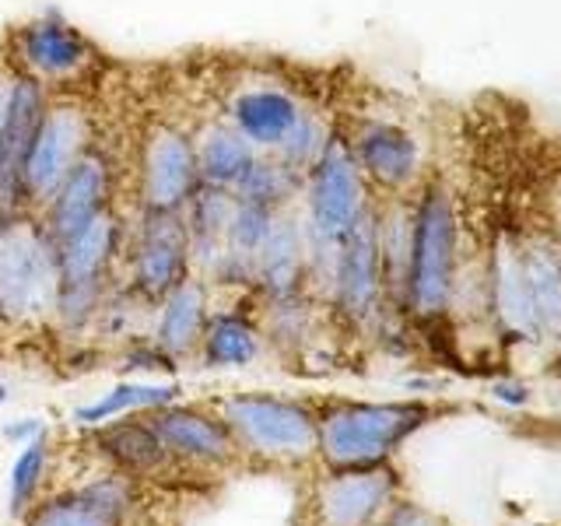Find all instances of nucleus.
<instances>
[{
	"mask_svg": "<svg viewBox=\"0 0 561 526\" xmlns=\"http://www.w3.org/2000/svg\"><path fill=\"white\" fill-rule=\"evenodd\" d=\"M302 116H306L302 102L280 84H242L239 92L228 99V110H225V119L232 123L260 155H274Z\"/></svg>",
	"mask_w": 561,
	"mask_h": 526,
	"instance_id": "obj_14",
	"label": "nucleus"
},
{
	"mask_svg": "<svg viewBox=\"0 0 561 526\" xmlns=\"http://www.w3.org/2000/svg\"><path fill=\"white\" fill-rule=\"evenodd\" d=\"M376 236H379V267H382V295L403 302V281H408L411 256V207L390 201L382 210L376 207Z\"/></svg>",
	"mask_w": 561,
	"mask_h": 526,
	"instance_id": "obj_27",
	"label": "nucleus"
},
{
	"mask_svg": "<svg viewBox=\"0 0 561 526\" xmlns=\"http://www.w3.org/2000/svg\"><path fill=\"white\" fill-rule=\"evenodd\" d=\"M382 526H446L438 516H432L428 508L411 505V502H397L386 508V523Z\"/></svg>",
	"mask_w": 561,
	"mask_h": 526,
	"instance_id": "obj_31",
	"label": "nucleus"
},
{
	"mask_svg": "<svg viewBox=\"0 0 561 526\" xmlns=\"http://www.w3.org/2000/svg\"><path fill=\"white\" fill-rule=\"evenodd\" d=\"M351 158H355L358 172L379 190L400 193L417 180L421 169V148L408 127L390 119H368L347 140Z\"/></svg>",
	"mask_w": 561,
	"mask_h": 526,
	"instance_id": "obj_12",
	"label": "nucleus"
},
{
	"mask_svg": "<svg viewBox=\"0 0 561 526\" xmlns=\"http://www.w3.org/2000/svg\"><path fill=\"white\" fill-rule=\"evenodd\" d=\"M302 183L306 175H298L295 169H288L277 155H256L253 165L245 169V175L236 183V197L260 204L280 215V210H291L295 197H302Z\"/></svg>",
	"mask_w": 561,
	"mask_h": 526,
	"instance_id": "obj_26",
	"label": "nucleus"
},
{
	"mask_svg": "<svg viewBox=\"0 0 561 526\" xmlns=\"http://www.w3.org/2000/svg\"><path fill=\"white\" fill-rule=\"evenodd\" d=\"M193 277L190 236L183 215H154L140 210V225L130 245V288L145 302L165 298L175 285Z\"/></svg>",
	"mask_w": 561,
	"mask_h": 526,
	"instance_id": "obj_7",
	"label": "nucleus"
},
{
	"mask_svg": "<svg viewBox=\"0 0 561 526\" xmlns=\"http://www.w3.org/2000/svg\"><path fill=\"white\" fill-rule=\"evenodd\" d=\"M302 197H306L302 232L309 253V277L330 288L333 267H337L341 256V242L347 239V232L362 218V210L368 207L365 175L358 172L344 137L330 134L323 155L306 172Z\"/></svg>",
	"mask_w": 561,
	"mask_h": 526,
	"instance_id": "obj_1",
	"label": "nucleus"
},
{
	"mask_svg": "<svg viewBox=\"0 0 561 526\" xmlns=\"http://www.w3.org/2000/svg\"><path fill=\"white\" fill-rule=\"evenodd\" d=\"M193 151H197L201 183L225 186V190H236V183L242 180L245 169H250L253 158L260 155L228 119L207 123V127L193 137Z\"/></svg>",
	"mask_w": 561,
	"mask_h": 526,
	"instance_id": "obj_22",
	"label": "nucleus"
},
{
	"mask_svg": "<svg viewBox=\"0 0 561 526\" xmlns=\"http://www.w3.org/2000/svg\"><path fill=\"white\" fill-rule=\"evenodd\" d=\"M417 400L400 403H333L316 418V449L337 470L379 467L403 438L428 421Z\"/></svg>",
	"mask_w": 561,
	"mask_h": 526,
	"instance_id": "obj_4",
	"label": "nucleus"
},
{
	"mask_svg": "<svg viewBox=\"0 0 561 526\" xmlns=\"http://www.w3.org/2000/svg\"><path fill=\"white\" fill-rule=\"evenodd\" d=\"M333 306L351 323L376 320L382 309V267H379V236H376V204L362 210V218L341 242L337 267L330 281Z\"/></svg>",
	"mask_w": 561,
	"mask_h": 526,
	"instance_id": "obj_10",
	"label": "nucleus"
},
{
	"mask_svg": "<svg viewBox=\"0 0 561 526\" xmlns=\"http://www.w3.org/2000/svg\"><path fill=\"white\" fill-rule=\"evenodd\" d=\"M197 186L201 172L193 134L169 127V123L151 127L145 137V151H140V210L175 215L186 207Z\"/></svg>",
	"mask_w": 561,
	"mask_h": 526,
	"instance_id": "obj_8",
	"label": "nucleus"
},
{
	"mask_svg": "<svg viewBox=\"0 0 561 526\" xmlns=\"http://www.w3.org/2000/svg\"><path fill=\"white\" fill-rule=\"evenodd\" d=\"M46 464H49V443H46V432L28 438L18 453V460L11 467V484H8V505H11V516H22L25 508L32 505L35 491H39L43 478H46Z\"/></svg>",
	"mask_w": 561,
	"mask_h": 526,
	"instance_id": "obj_29",
	"label": "nucleus"
},
{
	"mask_svg": "<svg viewBox=\"0 0 561 526\" xmlns=\"http://www.w3.org/2000/svg\"><path fill=\"white\" fill-rule=\"evenodd\" d=\"M232 210H236V193L225 190V186H207V183H201L197 190H193V197L180 210L183 225H186V236H190L193 271H201L204 277L215 274L221 256H225Z\"/></svg>",
	"mask_w": 561,
	"mask_h": 526,
	"instance_id": "obj_19",
	"label": "nucleus"
},
{
	"mask_svg": "<svg viewBox=\"0 0 561 526\" xmlns=\"http://www.w3.org/2000/svg\"><path fill=\"white\" fill-rule=\"evenodd\" d=\"M99 449L123 473H151L158 467H165L169 449L162 446V438L154 435L148 421H119L99 432Z\"/></svg>",
	"mask_w": 561,
	"mask_h": 526,
	"instance_id": "obj_25",
	"label": "nucleus"
},
{
	"mask_svg": "<svg viewBox=\"0 0 561 526\" xmlns=\"http://www.w3.org/2000/svg\"><path fill=\"white\" fill-rule=\"evenodd\" d=\"M495 397L505 400V403H526V390L519 382H499L495 386Z\"/></svg>",
	"mask_w": 561,
	"mask_h": 526,
	"instance_id": "obj_34",
	"label": "nucleus"
},
{
	"mask_svg": "<svg viewBox=\"0 0 561 526\" xmlns=\"http://www.w3.org/2000/svg\"><path fill=\"white\" fill-rule=\"evenodd\" d=\"M484 291H488V309L499 320L502 333L516 341H540L530 295H526V281H523V260L513 242H499L491 250V260L484 267Z\"/></svg>",
	"mask_w": 561,
	"mask_h": 526,
	"instance_id": "obj_18",
	"label": "nucleus"
},
{
	"mask_svg": "<svg viewBox=\"0 0 561 526\" xmlns=\"http://www.w3.org/2000/svg\"><path fill=\"white\" fill-rule=\"evenodd\" d=\"M180 397V382H116L110 393L78 408V421L84 425H105L110 418L130 414V411H158L169 408Z\"/></svg>",
	"mask_w": 561,
	"mask_h": 526,
	"instance_id": "obj_28",
	"label": "nucleus"
},
{
	"mask_svg": "<svg viewBox=\"0 0 561 526\" xmlns=\"http://www.w3.org/2000/svg\"><path fill=\"white\" fill-rule=\"evenodd\" d=\"M456 250L460 225L446 186H425L411 207V256L403 281V306L421 320H435L453 306L456 285Z\"/></svg>",
	"mask_w": 561,
	"mask_h": 526,
	"instance_id": "obj_3",
	"label": "nucleus"
},
{
	"mask_svg": "<svg viewBox=\"0 0 561 526\" xmlns=\"http://www.w3.org/2000/svg\"><path fill=\"white\" fill-rule=\"evenodd\" d=\"M519 260L540 341H561V256L551 245L530 242L519 250Z\"/></svg>",
	"mask_w": 561,
	"mask_h": 526,
	"instance_id": "obj_23",
	"label": "nucleus"
},
{
	"mask_svg": "<svg viewBox=\"0 0 561 526\" xmlns=\"http://www.w3.org/2000/svg\"><path fill=\"white\" fill-rule=\"evenodd\" d=\"M110 193H113L110 155L92 140L88 151L70 165V172L64 175V183L49 197L39 218L49 228V236L60 242L67 236H75L78 228L88 225L95 215H102V210L110 207Z\"/></svg>",
	"mask_w": 561,
	"mask_h": 526,
	"instance_id": "obj_11",
	"label": "nucleus"
},
{
	"mask_svg": "<svg viewBox=\"0 0 561 526\" xmlns=\"http://www.w3.org/2000/svg\"><path fill=\"white\" fill-rule=\"evenodd\" d=\"M306 277H309V253H306L302 218H295L291 210H280L256 253L253 285L271 302H280V298L302 295Z\"/></svg>",
	"mask_w": 561,
	"mask_h": 526,
	"instance_id": "obj_15",
	"label": "nucleus"
},
{
	"mask_svg": "<svg viewBox=\"0 0 561 526\" xmlns=\"http://www.w3.org/2000/svg\"><path fill=\"white\" fill-rule=\"evenodd\" d=\"M43 435V421L35 418H22V421H8L4 425V438H11V443H28V438Z\"/></svg>",
	"mask_w": 561,
	"mask_h": 526,
	"instance_id": "obj_33",
	"label": "nucleus"
},
{
	"mask_svg": "<svg viewBox=\"0 0 561 526\" xmlns=\"http://www.w3.org/2000/svg\"><path fill=\"white\" fill-rule=\"evenodd\" d=\"M8 400V386L4 382H0V403H4Z\"/></svg>",
	"mask_w": 561,
	"mask_h": 526,
	"instance_id": "obj_35",
	"label": "nucleus"
},
{
	"mask_svg": "<svg viewBox=\"0 0 561 526\" xmlns=\"http://www.w3.org/2000/svg\"><path fill=\"white\" fill-rule=\"evenodd\" d=\"M130 491L123 481H92L70 495H60L32 513L28 526H119L127 516Z\"/></svg>",
	"mask_w": 561,
	"mask_h": 526,
	"instance_id": "obj_21",
	"label": "nucleus"
},
{
	"mask_svg": "<svg viewBox=\"0 0 561 526\" xmlns=\"http://www.w3.org/2000/svg\"><path fill=\"white\" fill-rule=\"evenodd\" d=\"M221 421L232 432L236 446H245L250 453L291 460L316 449V414L298 400L242 393L225 403Z\"/></svg>",
	"mask_w": 561,
	"mask_h": 526,
	"instance_id": "obj_6",
	"label": "nucleus"
},
{
	"mask_svg": "<svg viewBox=\"0 0 561 526\" xmlns=\"http://www.w3.org/2000/svg\"><path fill=\"white\" fill-rule=\"evenodd\" d=\"M92 60H95L92 43L57 11H46L25 22L22 28H14L11 64L46 88L81 78L92 67Z\"/></svg>",
	"mask_w": 561,
	"mask_h": 526,
	"instance_id": "obj_9",
	"label": "nucleus"
},
{
	"mask_svg": "<svg viewBox=\"0 0 561 526\" xmlns=\"http://www.w3.org/2000/svg\"><path fill=\"white\" fill-rule=\"evenodd\" d=\"M263 347L260 330L242 312H215L204 327L201 358L210 368H245L253 365Z\"/></svg>",
	"mask_w": 561,
	"mask_h": 526,
	"instance_id": "obj_24",
	"label": "nucleus"
},
{
	"mask_svg": "<svg viewBox=\"0 0 561 526\" xmlns=\"http://www.w3.org/2000/svg\"><path fill=\"white\" fill-rule=\"evenodd\" d=\"M123 245V225L113 215V207H105L88 225H81L75 236L57 242L60 256V285H105L110 267L119 256Z\"/></svg>",
	"mask_w": 561,
	"mask_h": 526,
	"instance_id": "obj_17",
	"label": "nucleus"
},
{
	"mask_svg": "<svg viewBox=\"0 0 561 526\" xmlns=\"http://www.w3.org/2000/svg\"><path fill=\"white\" fill-rule=\"evenodd\" d=\"M327 140H330V130H327L323 123L316 119L312 113H306L302 119L295 123V130L285 137V145H280L274 155H277L288 169H295L298 175H306V172L316 165V158L323 155Z\"/></svg>",
	"mask_w": 561,
	"mask_h": 526,
	"instance_id": "obj_30",
	"label": "nucleus"
},
{
	"mask_svg": "<svg viewBox=\"0 0 561 526\" xmlns=\"http://www.w3.org/2000/svg\"><path fill=\"white\" fill-rule=\"evenodd\" d=\"M397 491L393 470L347 467L330 473L316 491V513L323 526H368L382 508H390Z\"/></svg>",
	"mask_w": 561,
	"mask_h": 526,
	"instance_id": "obj_13",
	"label": "nucleus"
},
{
	"mask_svg": "<svg viewBox=\"0 0 561 526\" xmlns=\"http://www.w3.org/2000/svg\"><path fill=\"white\" fill-rule=\"evenodd\" d=\"M14 75L18 67L0 60V151H4V134H8V116H11V92H14Z\"/></svg>",
	"mask_w": 561,
	"mask_h": 526,
	"instance_id": "obj_32",
	"label": "nucleus"
},
{
	"mask_svg": "<svg viewBox=\"0 0 561 526\" xmlns=\"http://www.w3.org/2000/svg\"><path fill=\"white\" fill-rule=\"evenodd\" d=\"M60 256L39 215L0 218V323H39L57 312Z\"/></svg>",
	"mask_w": 561,
	"mask_h": 526,
	"instance_id": "obj_2",
	"label": "nucleus"
},
{
	"mask_svg": "<svg viewBox=\"0 0 561 526\" xmlns=\"http://www.w3.org/2000/svg\"><path fill=\"white\" fill-rule=\"evenodd\" d=\"M148 425L162 438L169 456H180L190 464H225L236 453V438L225 428V421H215L201 411L169 403V408H158L148 418Z\"/></svg>",
	"mask_w": 561,
	"mask_h": 526,
	"instance_id": "obj_16",
	"label": "nucleus"
},
{
	"mask_svg": "<svg viewBox=\"0 0 561 526\" xmlns=\"http://www.w3.org/2000/svg\"><path fill=\"white\" fill-rule=\"evenodd\" d=\"M88 145H92V119H88V113L70 99H49L22 172V204L28 215H43V207L64 183L70 165L88 151Z\"/></svg>",
	"mask_w": 561,
	"mask_h": 526,
	"instance_id": "obj_5",
	"label": "nucleus"
},
{
	"mask_svg": "<svg viewBox=\"0 0 561 526\" xmlns=\"http://www.w3.org/2000/svg\"><path fill=\"white\" fill-rule=\"evenodd\" d=\"M207 320H210V312H207L204 277H186L183 285H175L165 298H158L151 341L175 362L183 355H193V351L201 347Z\"/></svg>",
	"mask_w": 561,
	"mask_h": 526,
	"instance_id": "obj_20",
	"label": "nucleus"
}]
</instances>
